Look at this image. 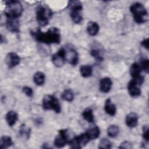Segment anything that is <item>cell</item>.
Here are the masks:
<instances>
[{"label": "cell", "mask_w": 149, "mask_h": 149, "mask_svg": "<svg viewBox=\"0 0 149 149\" xmlns=\"http://www.w3.org/2000/svg\"><path fill=\"white\" fill-rule=\"evenodd\" d=\"M31 36L38 42L45 44H59L61 34L57 27H51L47 32H42L40 29L36 31H31Z\"/></svg>", "instance_id": "cell-1"}, {"label": "cell", "mask_w": 149, "mask_h": 149, "mask_svg": "<svg viewBox=\"0 0 149 149\" xmlns=\"http://www.w3.org/2000/svg\"><path fill=\"white\" fill-rule=\"evenodd\" d=\"M130 10L133 15L134 21L137 24H142L147 22L148 13L142 3L139 2L133 3L130 7Z\"/></svg>", "instance_id": "cell-2"}, {"label": "cell", "mask_w": 149, "mask_h": 149, "mask_svg": "<svg viewBox=\"0 0 149 149\" xmlns=\"http://www.w3.org/2000/svg\"><path fill=\"white\" fill-rule=\"evenodd\" d=\"M23 11V6L19 1L10 0L5 2L4 13L6 17L19 18Z\"/></svg>", "instance_id": "cell-3"}, {"label": "cell", "mask_w": 149, "mask_h": 149, "mask_svg": "<svg viewBox=\"0 0 149 149\" xmlns=\"http://www.w3.org/2000/svg\"><path fill=\"white\" fill-rule=\"evenodd\" d=\"M51 16L52 12L47 6L40 5L36 8V19L40 26H47Z\"/></svg>", "instance_id": "cell-4"}, {"label": "cell", "mask_w": 149, "mask_h": 149, "mask_svg": "<svg viewBox=\"0 0 149 149\" xmlns=\"http://www.w3.org/2000/svg\"><path fill=\"white\" fill-rule=\"evenodd\" d=\"M42 106L45 110H54L56 113L61 111V107L59 100L52 95L46 94L42 100Z\"/></svg>", "instance_id": "cell-5"}, {"label": "cell", "mask_w": 149, "mask_h": 149, "mask_svg": "<svg viewBox=\"0 0 149 149\" xmlns=\"http://www.w3.org/2000/svg\"><path fill=\"white\" fill-rule=\"evenodd\" d=\"M65 49V61L73 66H76L79 61V56L77 51L73 48L66 47Z\"/></svg>", "instance_id": "cell-6"}, {"label": "cell", "mask_w": 149, "mask_h": 149, "mask_svg": "<svg viewBox=\"0 0 149 149\" xmlns=\"http://www.w3.org/2000/svg\"><path fill=\"white\" fill-rule=\"evenodd\" d=\"M67 132L66 129L59 130V134L55 137L54 142V146L56 147L62 148L69 142Z\"/></svg>", "instance_id": "cell-7"}, {"label": "cell", "mask_w": 149, "mask_h": 149, "mask_svg": "<svg viewBox=\"0 0 149 149\" xmlns=\"http://www.w3.org/2000/svg\"><path fill=\"white\" fill-rule=\"evenodd\" d=\"M65 49L61 48L57 52L55 53L52 56V62L56 67H62L65 62Z\"/></svg>", "instance_id": "cell-8"}, {"label": "cell", "mask_w": 149, "mask_h": 149, "mask_svg": "<svg viewBox=\"0 0 149 149\" xmlns=\"http://www.w3.org/2000/svg\"><path fill=\"white\" fill-rule=\"evenodd\" d=\"M20 58L15 52L8 53L5 59V62L9 68H12L19 64Z\"/></svg>", "instance_id": "cell-9"}, {"label": "cell", "mask_w": 149, "mask_h": 149, "mask_svg": "<svg viewBox=\"0 0 149 149\" xmlns=\"http://www.w3.org/2000/svg\"><path fill=\"white\" fill-rule=\"evenodd\" d=\"M5 26L8 31L13 33H18L20 27L19 18L6 17Z\"/></svg>", "instance_id": "cell-10"}, {"label": "cell", "mask_w": 149, "mask_h": 149, "mask_svg": "<svg viewBox=\"0 0 149 149\" xmlns=\"http://www.w3.org/2000/svg\"><path fill=\"white\" fill-rule=\"evenodd\" d=\"M127 90L130 96L136 97L141 94V90L139 86L132 79L127 84Z\"/></svg>", "instance_id": "cell-11"}, {"label": "cell", "mask_w": 149, "mask_h": 149, "mask_svg": "<svg viewBox=\"0 0 149 149\" xmlns=\"http://www.w3.org/2000/svg\"><path fill=\"white\" fill-rule=\"evenodd\" d=\"M112 85V81L110 78L105 77L101 79L100 81V90L101 92L104 93H108Z\"/></svg>", "instance_id": "cell-12"}, {"label": "cell", "mask_w": 149, "mask_h": 149, "mask_svg": "<svg viewBox=\"0 0 149 149\" xmlns=\"http://www.w3.org/2000/svg\"><path fill=\"white\" fill-rule=\"evenodd\" d=\"M138 119V115L136 113L130 112L126 115L125 119V123L128 127L133 128L137 125Z\"/></svg>", "instance_id": "cell-13"}, {"label": "cell", "mask_w": 149, "mask_h": 149, "mask_svg": "<svg viewBox=\"0 0 149 149\" xmlns=\"http://www.w3.org/2000/svg\"><path fill=\"white\" fill-rule=\"evenodd\" d=\"M5 119L8 125L12 127L16 122L18 119V115L15 111H9L7 112L5 116Z\"/></svg>", "instance_id": "cell-14"}, {"label": "cell", "mask_w": 149, "mask_h": 149, "mask_svg": "<svg viewBox=\"0 0 149 149\" xmlns=\"http://www.w3.org/2000/svg\"><path fill=\"white\" fill-rule=\"evenodd\" d=\"M104 110L105 112L110 116H114L116 112V108L114 104H113L110 98L105 101L104 105Z\"/></svg>", "instance_id": "cell-15"}, {"label": "cell", "mask_w": 149, "mask_h": 149, "mask_svg": "<svg viewBox=\"0 0 149 149\" xmlns=\"http://www.w3.org/2000/svg\"><path fill=\"white\" fill-rule=\"evenodd\" d=\"M99 25L95 22L90 21L88 23L87 26V31L90 36H94L97 35L99 31Z\"/></svg>", "instance_id": "cell-16"}, {"label": "cell", "mask_w": 149, "mask_h": 149, "mask_svg": "<svg viewBox=\"0 0 149 149\" xmlns=\"http://www.w3.org/2000/svg\"><path fill=\"white\" fill-rule=\"evenodd\" d=\"M88 134L90 140L97 139L100 134V130L99 127L95 125L89 127L86 132Z\"/></svg>", "instance_id": "cell-17"}, {"label": "cell", "mask_w": 149, "mask_h": 149, "mask_svg": "<svg viewBox=\"0 0 149 149\" xmlns=\"http://www.w3.org/2000/svg\"><path fill=\"white\" fill-rule=\"evenodd\" d=\"M141 68L140 65L136 62L133 63L130 68V74L133 79H135L141 76Z\"/></svg>", "instance_id": "cell-18"}, {"label": "cell", "mask_w": 149, "mask_h": 149, "mask_svg": "<svg viewBox=\"0 0 149 149\" xmlns=\"http://www.w3.org/2000/svg\"><path fill=\"white\" fill-rule=\"evenodd\" d=\"M13 144V142L10 137L3 136L0 139V148L6 149Z\"/></svg>", "instance_id": "cell-19"}, {"label": "cell", "mask_w": 149, "mask_h": 149, "mask_svg": "<svg viewBox=\"0 0 149 149\" xmlns=\"http://www.w3.org/2000/svg\"><path fill=\"white\" fill-rule=\"evenodd\" d=\"M45 74L41 72H37L33 76V81L37 86H42L45 83Z\"/></svg>", "instance_id": "cell-20"}, {"label": "cell", "mask_w": 149, "mask_h": 149, "mask_svg": "<svg viewBox=\"0 0 149 149\" xmlns=\"http://www.w3.org/2000/svg\"><path fill=\"white\" fill-rule=\"evenodd\" d=\"M31 133V129L27 127L25 124H22L19 128V134L20 136L26 140L29 139Z\"/></svg>", "instance_id": "cell-21"}, {"label": "cell", "mask_w": 149, "mask_h": 149, "mask_svg": "<svg viewBox=\"0 0 149 149\" xmlns=\"http://www.w3.org/2000/svg\"><path fill=\"white\" fill-rule=\"evenodd\" d=\"M80 72L82 77H88L92 75L93 69L90 65H82L80 68Z\"/></svg>", "instance_id": "cell-22"}, {"label": "cell", "mask_w": 149, "mask_h": 149, "mask_svg": "<svg viewBox=\"0 0 149 149\" xmlns=\"http://www.w3.org/2000/svg\"><path fill=\"white\" fill-rule=\"evenodd\" d=\"M82 116L83 118L88 123H93L94 121V115L93 113V111L91 108H88L85 109L82 113Z\"/></svg>", "instance_id": "cell-23"}, {"label": "cell", "mask_w": 149, "mask_h": 149, "mask_svg": "<svg viewBox=\"0 0 149 149\" xmlns=\"http://www.w3.org/2000/svg\"><path fill=\"white\" fill-rule=\"evenodd\" d=\"M81 11L79 10H71L70 11V17L73 22L76 24L80 23L83 20L82 16L80 13Z\"/></svg>", "instance_id": "cell-24"}, {"label": "cell", "mask_w": 149, "mask_h": 149, "mask_svg": "<svg viewBox=\"0 0 149 149\" xmlns=\"http://www.w3.org/2000/svg\"><path fill=\"white\" fill-rule=\"evenodd\" d=\"M119 132V128L117 125H111L107 129V134L110 137H116Z\"/></svg>", "instance_id": "cell-25"}, {"label": "cell", "mask_w": 149, "mask_h": 149, "mask_svg": "<svg viewBox=\"0 0 149 149\" xmlns=\"http://www.w3.org/2000/svg\"><path fill=\"white\" fill-rule=\"evenodd\" d=\"M68 7L71 10H79L81 11L83 9L81 2L79 1H69Z\"/></svg>", "instance_id": "cell-26"}, {"label": "cell", "mask_w": 149, "mask_h": 149, "mask_svg": "<svg viewBox=\"0 0 149 149\" xmlns=\"http://www.w3.org/2000/svg\"><path fill=\"white\" fill-rule=\"evenodd\" d=\"M77 137L81 148L85 146L90 141V140H91L86 132L80 134L79 136H77Z\"/></svg>", "instance_id": "cell-27"}, {"label": "cell", "mask_w": 149, "mask_h": 149, "mask_svg": "<svg viewBox=\"0 0 149 149\" xmlns=\"http://www.w3.org/2000/svg\"><path fill=\"white\" fill-rule=\"evenodd\" d=\"M61 97L63 100L68 102H72L74 99V94L71 90L66 89L62 93Z\"/></svg>", "instance_id": "cell-28"}, {"label": "cell", "mask_w": 149, "mask_h": 149, "mask_svg": "<svg viewBox=\"0 0 149 149\" xmlns=\"http://www.w3.org/2000/svg\"><path fill=\"white\" fill-rule=\"evenodd\" d=\"M91 55L95 58L97 61H102L104 58L101 54V50L98 48H92L90 51Z\"/></svg>", "instance_id": "cell-29"}, {"label": "cell", "mask_w": 149, "mask_h": 149, "mask_svg": "<svg viewBox=\"0 0 149 149\" xmlns=\"http://www.w3.org/2000/svg\"><path fill=\"white\" fill-rule=\"evenodd\" d=\"M112 147V144L111 141L106 139V138H103L102 139L100 143H99V146H98V148L100 149H109Z\"/></svg>", "instance_id": "cell-30"}, {"label": "cell", "mask_w": 149, "mask_h": 149, "mask_svg": "<svg viewBox=\"0 0 149 149\" xmlns=\"http://www.w3.org/2000/svg\"><path fill=\"white\" fill-rule=\"evenodd\" d=\"M69 144V147L73 149H79L81 148V146L79 143L78 139L77 136L73 137V139H72L70 141H69L68 142Z\"/></svg>", "instance_id": "cell-31"}, {"label": "cell", "mask_w": 149, "mask_h": 149, "mask_svg": "<svg viewBox=\"0 0 149 149\" xmlns=\"http://www.w3.org/2000/svg\"><path fill=\"white\" fill-rule=\"evenodd\" d=\"M140 66L141 68V70H143L145 71L147 73H148L149 71V61L147 58H143L141 59Z\"/></svg>", "instance_id": "cell-32"}, {"label": "cell", "mask_w": 149, "mask_h": 149, "mask_svg": "<svg viewBox=\"0 0 149 149\" xmlns=\"http://www.w3.org/2000/svg\"><path fill=\"white\" fill-rule=\"evenodd\" d=\"M142 130H143V137L144 140L146 141V143L147 144L148 143V140H149V135H148V125H143L142 127Z\"/></svg>", "instance_id": "cell-33"}, {"label": "cell", "mask_w": 149, "mask_h": 149, "mask_svg": "<svg viewBox=\"0 0 149 149\" xmlns=\"http://www.w3.org/2000/svg\"><path fill=\"white\" fill-rule=\"evenodd\" d=\"M23 92L29 97H31L33 95V90L32 88L29 86H24L22 88Z\"/></svg>", "instance_id": "cell-34"}, {"label": "cell", "mask_w": 149, "mask_h": 149, "mask_svg": "<svg viewBox=\"0 0 149 149\" xmlns=\"http://www.w3.org/2000/svg\"><path fill=\"white\" fill-rule=\"evenodd\" d=\"M119 148H123V149H131L133 148L132 144L128 141H123L119 146Z\"/></svg>", "instance_id": "cell-35"}, {"label": "cell", "mask_w": 149, "mask_h": 149, "mask_svg": "<svg viewBox=\"0 0 149 149\" xmlns=\"http://www.w3.org/2000/svg\"><path fill=\"white\" fill-rule=\"evenodd\" d=\"M141 44L142 46H143L145 48H146L148 50V38H147L143 40L141 42Z\"/></svg>", "instance_id": "cell-36"}]
</instances>
